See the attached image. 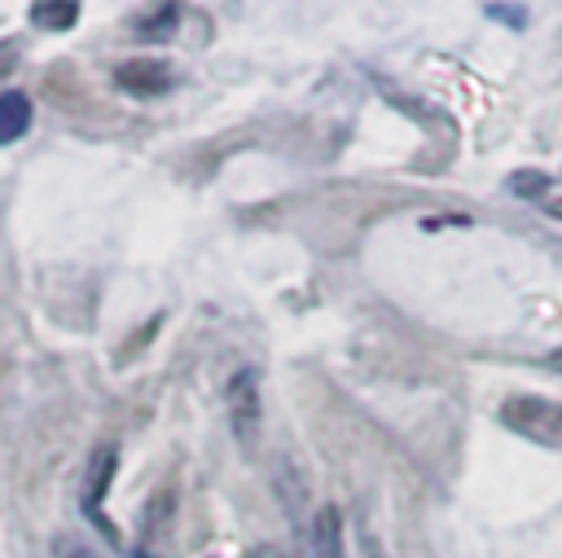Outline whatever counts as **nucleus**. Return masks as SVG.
<instances>
[{"mask_svg":"<svg viewBox=\"0 0 562 558\" xmlns=\"http://www.w3.org/2000/svg\"><path fill=\"white\" fill-rule=\"evenodd\" d=\"M501 422L527 435L540 448H562V404L544 395H509L501 404Z\"/></svg>","mask_w":562,"mask_h":558,"instance_id":"obj_1","label":"nucleus"},{"mask_svg":"<svg viewBox=\"0 0 562 558\" xmlns=\"http://www.w3.org/2000/svg\"><path fill=\"white\" fill-rule=\"evenodd\" d=\"M228 409H233L237 435L250 439L255 426H259V378H255V369H237L233 373V382H228Z\"/></svg>","mask_w":562,"mask_h":558,"instance_id":"obj_2","label":"nucleus"},{"mask_svg":"<svg viewBox=\"0 0 562 558\" xmlns=\"http://www.w3.org/2000/svg\"><path fill=\"white\" fill-rule=\"evenodd\" d=\"M114 79H119V88H127L132 97H158V92L171 83V70H167L162 62L136 57V62H123V66H114Z\"/></svg>","mask_w":562,"mask_h":558,"instance_id":"obj_3","label":"nucleus"},{"mask_svg":"<svg viewBox=\"0 0 562 558\" xmlns=\"http://www.w3.org/2000/svg\"><path fill=\"white\" fill-rule=\"evenodd\" d=\"M110 475H114V444H101L97 453H92V461H88V475H83V510H88V518L97 523V527H105V518H101V496H105V488H110ZM110 532V527H105Z\"/></svg>","mask_w":562,"mask_h":558,"instance_id":"obj_4","label":"nucleus"},{"mask_svg":"<svg viewBox=\"0 0 562 558\" xmlns=\"http://www.w3.org/2000/svg\"><path fill=\"white\" fill-rule=\"evenodd\" d=\"M307 554L312 558H347V536H342V518L334 505L312 514V536H307Z\"/></svg>","mask_w":562,"mask_h":558,"instance_id":"obj_5","label":"nucleus"},{"mask_svg":"<svg viewBox=\"0 0 562 558\" xmlns=\"http://www.w3.org/2000/svg\"><path fill=\"white\" fill-rule=\"evenodd\" d=\"M31 127V97L22 88H4L0 92V145H13L18 136H26Z\"/></svg>","mask_w":562,"mask_h":558,"instance_id":"obj_6","label":"nucleus"},{"mask_svg":"<svg viewBox=\"0 0 562 558\" xmlns=\"http://www.w3.org/2000/svg\"><path fill=\"white\" fill-rule=\"evenodd\" d=\"M31 22L44 31H70L79 22V4L61 0V4H31Z\"/></svg>","mask_w":562,"mask_h":558,"instance_id":"obj_7","label":"nucleus"},{"mask_svg":"<svg viewBox=\"0 0 562 558\" xmlns=\"http://www.w3.org/2000/svg\"><path fill=\"white\" fill-rule=\"evenodd\" d=\"M13 62H18V44H13V40H0V75H4Z\"/></svg>","mask_w":562,"mask_h":558,"instance_id":"obj_8","label":"nucleus"},{"mask_svg":"<svg viewBox=\"0 0 562 558\" xmlns=\"http://www.w3.org/2000/svg\"><path fill=\"white\" fill-rule=\"evenodd\" d=\"M61 558H97L92 549H79V545H70V540H61Z\"/></svg>","mask_w":562,"mask_h":558,"instance_id":"obj_9","label":"nucleus"},{"mask_svg":"<svg viewBox=\"0 0 562 558\" xmlns=\"http://www.w3.org/2000/svg\"><path fill=\"white\" fill-rule=\"evenodd\" d=\"M250 558H285V554H277V549H268V545H263V549H255Z\"/></svg>","mask_w":562,"mask_h":558,"instance_id":"obj_10","label":"nucleus"},{"mask_svg":"<svg viewBox=\"0 0 562 558\" xmlns=\"http://www.w3.org/2000/svg\"><path fill=\"white\" fill-rule=\"evenodd\" d=\"M549 211H553V215L562 220V198H553V202H549Z\"/></svg>","mask_w":562,"mask_h":558,"instance_id":"obj_11","label":"nucleus"}]
</instances>
